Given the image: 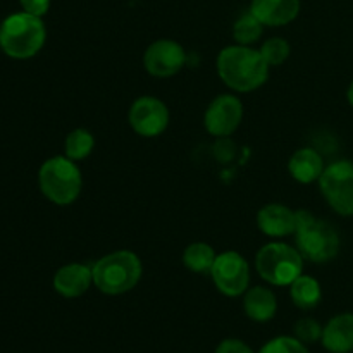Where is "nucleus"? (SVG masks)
Returning <instances> with one entry per match:
<instances>
[{"mask_svg": "<svg viewBox=\"0 0 353 353\" xmlns=\"http://www.w3.org/2000/svg\"><path fill=\"white\" fill-rule=\"evenodd\" d=\"M185 64L186 50L181 43L171 38H159L143 52V68L154 78H172L181 72Z\"/></svg>", "mask_w": 353, "mask_h": 353, "instance_id": "11", "label": "nucleus"}, {"mask_svg": "<svg viewBox=\"0 0 353 353\" xmlns=\"http://www.w3.org/2000/svg\"><path fill=\"white\" fill-rule=\"evenodd\" d=\"M214 286L224 296L236 299L250 288V264L241 254L226 250L217 254L210 271Z\"/></svg>", "mask_w": 353, "mask_h": 353, "instance_id": "8", "label": "nucleus"}, {"mask_svg": "<svg viewBox=\"0 0 353 353\" xmlns=\"http://www.w3.org/2000/svg\"><path fill=\"white\" fill-rule=\"evenodd\" d=\"M323 330L324 326H321L316 319H312V317H303V319L296 321L295 338H299L305 345L317 343L323 338Z\"/></svg>", "mask_w": 353, "mask_h": 353, "instance_id": "24", "label": "nucleus"}, {"mask_svg": "<svg viewBox=\"0 0 353 353\" xmlns=\"http://www.w3.org/2000/svg\"><path fill=\"white\" fill-rule=\"evenodd\" d=\"M214 353H254V350L238 338H226V340L217 345Z\"/></svg>", "mask_w": 353, "mask_h": 353, "instance_id": "25", "label": "nucleus"}, {"mask_svg": "<svg viewBox=\"0 0 353 353\" xmlns=\"http://www.w3.org/2000/svg\"><path fill=\"white\" fill-rule=\"evenodd\" d=\"M259 353H310L305 343L295 336H276L269 340Z\"/></svg>", "mask_w": 353, "mask_h": 353, "instance_id": "23", "label": "nucleus"}, {"mask_svg": "<svg viewBox=\"0 0 353 353\" xmlns=\"http://www.w3.org/2000/svg\"><path fill=\"white\" fill-rule=\"evenodd\" d=\"M257 228L269 238H286L295 234L296 210L285 203H265L257 212Z\"/></svg>", "mask_w": 353, "mask_h": 353, "instance_id": "13", "label": "nucleus"}, {"mask_svg": "<svg viewBox=\"0 0 353 353\" xmlns=\"http://www.w3.org/2000/svg\"><path fill=\"white\" fill-rule=\"evenodd\" d=\"M295 247L305 261L312 264H327L340 254L341 240L336 228L327 221L317 219L310 210H296Z\"/></svg>", "mask_w": 353, "mask_h": 353, "instance_id": "2", "label": "nucleus"}, {"mask_svg": "<svg viewBox=\"0 0 353 353\" xmlns=\"http://www.w3.org/2000/svg\"><path fill=\"white\" fill-rule=\"evenodd\" d=\"M171 114L161 99L141 95L131 103L128 110V123L131 130L141 138H157L168 130Z\"/></svg>", "mask_w": 353, "mask_h": 353, "instance_id": "9", "label": "nucleus"}, {"mask_svg": "<svg viewBox=\"0 0 353 353\" xmlns=\"http://www.w3.org/2000/svg\"><path fill=\"white\" fill-rule=\"evenodd\" d=\"M323 199L334 214L341 217L353 216V161L340 159L326 165L319 178Z\"/></svg>", "mask_w": 353, "mask_h": 353, "instance_id": "7", "label": "nucleus"}, {"mask_svg": "<svg viewBox=\"0 0 353 353\" xmlns=\"http://www.w3.org/2000/svg\"><path fill=\"white\" fill-rule=\"evenodd\" d=\"M93 286L109 296L124 295L138 286L143 276V264L131 250H116L102 255L92 265Z\"/></svg>", "mask_w": 353, "mask_h": 353, "instance_id": "3", "label": "nucleus"}, {"mask_svg": "<svg viewBox=\"0 0 353 353\" xmlns=\"http://www.w3.org/2000/svg\"><path fill=\"white\" fill-rule=\"evenodd\" d=\"M261 54L262 57L265 59L271 68H278V65H283L286 61H288L290 54H292V45L288 43V40L281 37H272L268 38L264 43L261 45Z\"/></svg>", "mask_w": 353, "mask_h": 353, "instance_id": "22", "label": "nucleus"}, {"mask_svg": "<svg viewBox=\"0 0 353 353\" xmlns=\"http://www.w3.org/2000/svg\"><path fill=\"white\" fill-rule=\"evenodd\" d=\"M95 148V137L86 128H76L64 140V155L74 162L85 161Z\"/></svg>", "mask_w": 353, "mask_h": 353, "instance_id": "20", "label": "nucleus"}, {"mask_svg": "<svg viewBox=\"0 0 353 353\" xmlns=\"http://www.w3.org/2000/svg\"><path fill=\"white\" fill-rule=\"evenodd\" d=\"M216 250L205 241H193L183 250V265L193 274H210L216 262Z\"/></svg>", "mask_w": 353, "mask_h": 353, "instance_id": "19", "label": "nucleus"}, {"mask_svg": "<svg viewBox=\"0 0 353 353\" xmlns=\"http://www.w3.org/2000/svg\"><path fill=\"white\" fill-rule=\"evenodd\" d=\"M324 168L326 164H324L323 155L312 147L299 148L293 152L288 161L290 176L300 185H312L319 181Z\"/></svg>", "mask_w": 353, "mask_h": 353, "instance_id": "16", "label": "nucleus"}, {"mask_svg": "<svg viewBox=\"0 0 353 353\" xmlns=\"http://www.w3.org/2000/svg\"><path fill=\"white\" fill-rule=\"evenodd\" d=\"M216 69L221 81L236 93H250L265 85L271 65L262 57L261 50L248 45H228L216 59Z\"/></svg>", "mask_w": 353, "mask_h": 353, "instance_id": "1", "label": "nucleus"}, {"mask_svg": "<svg viewBox=\"0 0 353 353\" xmlns=\"http://www.w3.org/2000/svg\"><path fill=\"white\" fill-rule=\"evenodd\" d=\"M52 0H19V6L24 12L33 14V16L43 17L50 9Z\"/></svg>", "mask_w": 353, "mask_h": 353, "instance_id": "26", "label": "nucleus"}, {"mask_svg": "<svg viewBox=\"0 0 353 353\" xmlns=\"http://www.w3.org/2000/svg\"><path fill=\"white\" fill-rule=\"evenodd\" d=\"M38 186L41 195L54 205H72L83 190L81 169L65 155H54L38 169Z\"/></svg>", "mask_w": 353, "mask_h": 353, "instance_id": "5", "label": "nucleus"}, {"mask_svg": "<svg viewBox=\"0 0 353 353\" xmlns=\"http://www.w3.org/2000/svg\"><path fill=\"white\" fill-rule=\"evenodd\" d=\"M52 286L62 299H79L93 286L92 265L71 262L55 271Z\"/></svg>", "mask_w": 353, "mask_h": 353, "instance_id": "12", "label": "nucleus"}, {"mask_svg": "<svg viewBox=\"0 0 353 353\" xmlns=\"http://www.w3.org/2000/svg\"><path fill=\"white\" fill-rule=\"evenodd\" d=\"M243 103L233 93L217 95L203 114V126L214 138L226 140L240 128L243 121Z\"/></svg>", "mask_w": 353, "mask_h": 353, "instance_id": "10", "label": "nucleus"}, {"mask_svg": "<svg viewBox=\"0 0 353 353\" xmlns=\"http://www.w3.org/2000/svg\"><path fill=\"white\" fill-rule=\"evenodd\" d=\"M264 24L250 12L241 14L233 24V38L238 45H248L252 47L254 43H257L261 40L262 33H264Z\"/></svg>", "mask_w": 353, "mask_h": 353, "instance_id": "21", "label": "nucleus"}, {"mask_svg": "<svg viewBox=\"0 0 353 353\" xmlns=\"http://www.w3.org/2000/svg\"><path fill=\"white\" fill-rule=\"evenodd\" d=\"M347 100H348V103H350V105L353 107V79H352V83L348 85V88H347Z\"/></svg>", "mask_w": 353, "mask_h": 353, "instance_id": "27", "label": "nucleus"}, {"mask_svg": "<svg viewBox=\"0 0 353 353\" xmlns=\"http://www.w3.org/2000/svg\"><path fill=\"white\" fill-rule=\"evenodd\" d=\"M248 10L265 28H281L299 17L302 0H252Z\"/></svg>", "mask_w": 353, "mask_h": 353, "instance_id": "14", "label": "nucleus"}, {"mask_svg": "<svg viewBox=\"0 0 353 353\" xmlns=\"http://www.w3.org/2000/svg\"><path fill=\"white\" fill-rule=\"evenodd\" d=\"M305 259L299 248L285 241H271L261 247L255 254L254 265L262 281L269 286L285 288L303 272Z\"/></svg>", "mask_w": 353, "mask_h": 353, "instance_id": "6", "label": "nucleus"}, {"mask_svg": "<svg viewBox=\"0 0 353 353\" xmlns=\"http://www.w3.org/2000/svg\"><path fill=\"white\" fill-rule=\"evenodd\" d=\"M321 343L330 353H352L353 312H341L331 317L323 330Z\"/></svg>", "mask_w": 353, "mask_h": 353, "instance_id": "15", "label": "nucleus"}, {"mask_svg": "<svg viewBox=\"0 0 353 353\" xmlns=\"http://www.w3.org/2000/svg\"><path fill=\"white\" fill-rule=\"evenodd\" d=\"M47 41V28L41 17L24 10L7 16L0 23V50L10 59L34 57Z\"/></svg>", "mask_w": 353, "mask_h": 353, "instance_id": "4", "label": "nucleus"}, {"mask_svg": "<svg viewBox=\"0 0 353 353\" xmlns=\"http://www.w3.org/2000/svg\"><path fill=\"white\" fill-rule=\"evenodd\" d=\"M290 296H292V302L296 309L312 310L323 300V288H321V283L314 276L302 272L290 285Z\"/></svg>", "mask_w": 353, "mask_h": 353, "instance_id": "18", "label": "nucleus"}, {"mask_svg": "<svg viewBox=\"0 0 353 353\" xmlns=\"http://www.w3.org/2000/svg\"><path fill=\"white\" fill-rule=\"evenodd\" d=\"M241 299H243V312L254 323H268L278 312V299L269 286H252Z\"/></svg>", "mask_w": 353, "mask_h": 353, "instance_id": "17", "label": "nucleus"}]
</instances>
